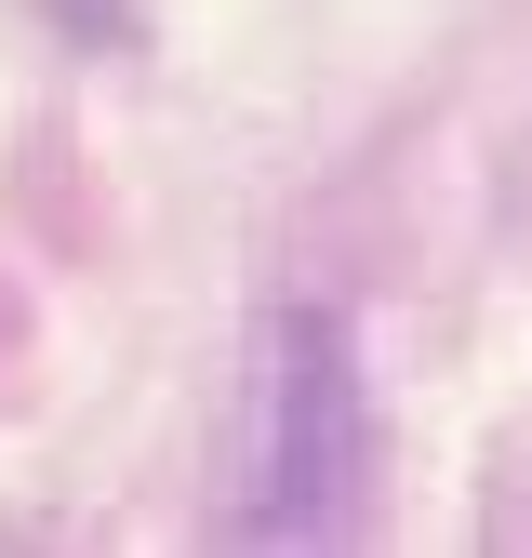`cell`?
<instances>
[{
    "mask_svg": "<svg viewBox=\"0 0 532 558\" xmlns=\"http://www.w3.org/2000/svg\"><path fill=\"white\" fill-rule=\"evenodd\" d=\"M253 399L293 426V439H253V506H266V519H306V506L332 493V478H319V439H347V360H332V332L280 319L266 360H253Z\"/></svg>",
    "mask_w": 532,
    "mask_h": 558,
    "instance_id": "obj_1",
    "label": "cell"
}]
</instances>
